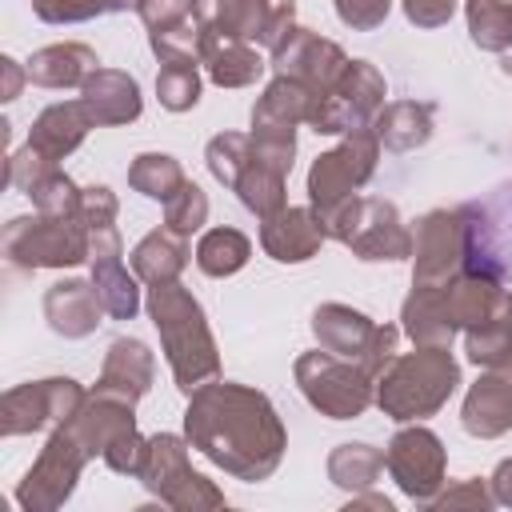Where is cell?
<instances>
[{
    "label": "cell",
    "mask_w": 512,
    "mask_h": 512,
    "mask_svg": "<svg viewBox=\"0 0 512 512\" xmlns=\"http://www.w3.org/2000/svg\"><path fill=\"white\" fill-rule=\"evenodd\" d=\"M128 8V0H32V12L48 24H76Z\"/></svg>",
    "instance_id": "cell-40"
},
{
    "label": "cell",
    "mask_w": 512,
    "mask_h": 512,
    "mask_svg": "<svg viewBox=\"0 0 512 512\" xmlns=\"http://www.w3.org/2000/svg\"><path fill=\"white\" fill-rule=\"evenodd\" d=\"M80 404H84V388L68 376L20 384V388L4 392V400H0V432L24 436V432H40V428H60L76 416Z\"/></svg>",
    "instance_id": "cell-11"
},
{
    "label": "cell",
    "mask_w": 512,
    "mask_h": 512,
    "mask_svg": "<svg viewBox=\"0 0 512 512\" xmlns=\"http://www.w3.org/2000/svg\"><path fill=\"white\" fill-rule=\"evenodd\" d=\"M156 96L168 112H188L200 100V76L192 60H160L156 76Z\"/></svg>",
    "instance_id": "cell-38"
},
{
    "label": "cell",
    "mask_w": 512,
    "mask_h": 512,
    "mask_svg": "<svg viewBox=\"0 0 512 512\" xmlns=\"http://www.w3.org/2000/svg\"><path fill=\"white\" fill-rule=\"evenodd\" d=\"M460 420L480 440L504 436L512 428V364L508 368H488V376H480L468 388Z\"/></svg>",
    "instance_id": "cell-17"
},
{
    "label": "cell",
    "mask_w": 512,
    "mask_h": 512,
    "mask_svg": "<svg viewBox=\"0 0 512 512\" xmlns=\"http://www.w3.org/2000/svg\"><path fill=\"white\" fill-rule=\"evenodd\" d=\"M136 12L152 32H164L192 16V0H136Z\"/></svg>",
    "instance_id": "cell-44"
},
{
    "label": "cell",
    "mask_w": 512,
    "mask_h": 512,
    "mask_svg": "<svg viewBox=\"0 0 512 512\" xmlns=\"http://www.w3.org/2000/svg\"><path fill=\"white\" fill-rule=\"evenodd\" d=\"M328 236L348 244L360 260H404L412 256V236L400 224L388 200H348L344 212L332 220Z\"/></svg>",
    "instance_id": "cell-10"
},
{
    "label": "cell",
    "mask_w": 512,
    "mask_h": 512,
    "mask_svg": "<svg viewBox=\"0 0 512 512\" xmlns=\"http://www.w3.org/2000/svg\"><path fill=\"white\" fill-rule=\"evenodd\" d=\"M252 160V136H240V132H220L208 140V168L220 184L236 188V180L244 176Z\"/></svg>",
    "instance_id": "cell-39"
},
{
    "label": "cell",
    "mask_w": 512,
    "mask_h": 512,
    "mask_svg": "<svg viewBox=\"0 0 512 512\" xmlns=\"http://www.w3.org/2000/svg\"><path fill=\"white\" fill-rule=\"evenodd\" d=\"M140 480L148 484V492H156L164 504H172L180 512L224 508V492H216L204 476H196L188 468V448L172 432H160V436L148 440V456H144Z\"/></svg>",
    "instance_id": "cell-8"
},
{
    "label": "cell",
    "mask_w": 512,
    "mask_h": 512,
    "mask_svg": "<svg viewBox=\"0 0 512 512\" xmlns=\"http://www.w3.org/2000/svg\"><path fill=\"white\" fill-rule=\"evenodd\" d=\"M100 312H104L100 292L88 280H60L44 292V320L52 324V332L68 340L88 336L100 324Z\"/></svg>",
    "instance_id": "cell-21"
},
{
    "label": "cell",
    "mask_w": 512,
    "mask_h": 512,
    "mask_svg": "<svg viewBox=\"0 0 512 512\" xmlns=\"http://www.w3.org/2000/svg\"><path fill=\"white\" fill-rule=\"evenodd\" d=\"M144 456H148V440H144L136 428H124V432L112 436V444L104 448V464H108L112 472H132V476H140Z\"/></svg>",
    "instance_id": "cell-42"
},
{
    "label": "cell",
    "mask_w": 512,
    "mask_h": 512,
    "mask_svg": "<svg viewBox=\"0 0 512 512\" xmlns=\"http://www.w3.org/2000/svg\"><path fill=\"white\" fill-rule=\"evenodd\" d=\"M148 312H152V324L160 332V344L168 352L180 392L192 396L204 380H212L220 372V356H216V340L208 332L204 308L196 304V296L184 284L168 280V284L148 288Z\"/></svg>",
    "instance_id": "cell-2"
},
{
    "label": "cell",
    "mask_w": 512,
    "mask_h": 512,
    "mask_svg": "<svg viewBox=\"0 0 512 512\" xmlns=\"http://www.w3.org/2000/svg\"><path fill=\"white\" fill-rule=\"evenodd\" d=\"M80 100L92 116L96 128L104 124H128L140 116V84L128 76V72H116V68H96L84 84H80Z\"/></svg>",
    "instance_id": "cell-20"
},
{
    "label": "cell",
    "mask_w": 512,
    "mask_h": 512,
    "mask_svg": "<svg viewBox=\"0 0 512 512\" xmlns=\"http://www.w3.org/2000/svg\"><path fill=\"white\" fill-rule=\"evenodd\" d=\"M412 284L416 288H440L448 280H456L464 272V220L460 208H436L428 216H420L416 232H412Z\"/></svg>",
    "instance_id": "cell-13"
},
{
    "label": "cell",
    "mask_w": 512,
    "mask_h": 512,
    "mask_svg": "<svg viewBox=\"0 0 512 512\" xmlns=\"http://www.w3.org/2000/svg\"><path fill=\"white\" fill-rule=\"evenodd\" d=\"M376 156H380V136L368 132V128H356L340 148L324 152L312 164V172H308V196H312V212L324 224V232L344 212V204L356 200V188L376 172Z\"/></svg>",
    "instance_id": "cell-5"
},
{
    "label": "cell",
    "mask_w": 512,
    "mask_h": 512,
    "mask_svg": "<svg viewBox=\"0 0 512 512\" xmlns=\"http://www.w3.org/2000/svg\"><path fill=\"white\" fill-rule=\"evenodd\" d=\"M376 404L392 420H424L432 416L460 384V364L452 360L448 348H428L420 344L408 356H396L384 376L376 380Z\"/></svg>",
    "instance_id": "cell-3"
},
{
    "label": "cell",
    "mask_w": 512,
    "mask_h": 512,
    "mask_svg": "<svg viewBox=\"0 0 512 512\" xmlns=\"http://www.w3.org/2000/svg\"><path fill=\"white\" fill-rule=\"evenodd\" d=\"M204 68L220 88H244L260 76L264 60L256 56V48H248V40H224L208 32L204 44Z\"/></svg>",
    "instance_id": "cell-30"
},
{
    "label": "cell",
    "mask_w": 512,
    "mask_h": 512,
    "mask_svg": "<svg viewBox=\"0 0 512 512\" xmlns=\"http://www.w3.org/2000/svg\"><path fill=\"white\" fill-rule=\"evenodd\" d=\"M464 272L504 280L512 272V184L496 188L488 200L464 204Z\"/></svg>",
    "instance_id": "cell-7"
},
{
    "label": "cell",
    "mask_w": 512,
    "mask_h": 512,
    "mask_svg": "<svg viewBox=\"0 0 512 512\" xmlns=\"http://www.w3.org/2000/svg\"><path fill=\"white\" fill-rule=\"evenodd\" d=\"M384 464L412 500H436L444 484V448L428 428H404L392 436Z\"/></svg>",
    "instance_id": "cell-15"
},
{
    "label": "cell",
    "mask_w": 512,
    "mask_h": 512,
    "mask_svg": "<svg viewBox=\"0 0 512 512\" xmlns=\"http://www.w3.org/2000/svg\"><path fill=\"white\" fill-rule=\"evenodd\" d=\"M500 68L512 76V48H508V52H500Z\"/></svg>",
    "instance_id": "cell-50"
},
{
    "label": "cell",
    "mask_w": 512,
    "mask_h": 512,
    "mask_svg": "<svg viewBox=\"0 0 512 512\" xmlns=\"http://www.w3.org/2000/svg\"><path fill=\"white\" fill-rule=\"evenodd\" d=\"M272 68L276 76H288V80H300L308 92H312V104L340 80V72L348 68V56L340 52V44L308 32V28H292L288 40L272 52Z\"/></svg>",
    "instance_id": "cell-14"
},
{
    "label": "cell",
    "mask_w": 512,
    "mask_h": 512,
    "mask_svg": "<svg viewBox=\"0 0 512 512\" xmlns=\"http://www.w3.org/2000/svg\"><path fill=\"white\" fill-rule=\"evenodd\" d=\"M468 360L484 368H508L512 364V296L472 332H464Z\"/></svg>",
    "instance_id": "cell-32"
},
{
    "label": "cell",
    "mask_w": 512,
    "mask_h": 512,
    "mask_svg": "<svg viewBox=\"0 0 512 512\" xmlns=\"http://www.w3.org/2000/svg\"><path fill=\"white\" fill-rule=\"evenodd\" d=\"M296 384L308 396V404L332 420H352L376 400V388H372L376 380L356 360L332 356L328 348L304 352L296 360Z\"/></svg>",
    "instance_id": "cell-6"
},
{
    "label": "cell",
    "mask_w": 512,
    "mask_h": 512,
    "mask_svg": "<svg viewBox=\"0 0 512 512\" xmlns=\"http://www.w3.org/2000/svg\"><path fill=\"white\" fill-rule=\"evenodd\" d=\"M236 196L244 200L248 212H256L260 220H268V216H276L284 208V172L248 160L244 176L236 180Z\"/></svg>",
    "instance_id": "cell-36"
},
{
    "label": "cell",
    "mask_w": 512,
    "mask_h": 512,
    "mask_svg": "<svg viewBox=\"0 0 512 512\" xmlns=\"http://www.w3.org/2000/svg\"><path fill=\"white\" fill-rule=\"evenodd\" d=\"M0 64H4V92H0V100H16V96H20V84H24V76H28V68H20L12 56H4Z\"/></svg>",
    "instance_id": "cell-48"
},
{
    "label": "cell",
    "mask_w": 512,
    "mask_h": 512,
    "mask_svg": "<svg viewBox=\"0 0 512 512\" xmlns=\"http://www.w3.org/2000/svg\"><path fill=\"white\" fill-rule=\"evenodd\" d=\"M492 496H496L500 504H512V460H504V464L496 468V476H492Z\"/></svg>",
    "instance_id": "cell-49"
},
{
    "label": "cell",
    "mask_w": 512,
    "mask_h": 512,
    "mask_svg": "<svg viewBox=\"0 0 512 512\" xmlns=\"http://www.w3.org/2000/svg\"><path fill=\"white\" fill-rule=\"evenodd\" d=\"M392 0H336V16L348 24V28H376L384 24Z\"/></svg>",
    "instance_id": "cell-45"
},
{
    "label": "cell",
    "mask_w": 512,
    "mask_h": 512,
    "mask_svg": "<svg viewBox=\"0 0 512 512\" xmlns=\"http://www.w3.org/2000/svg\"><path fill=\"white\" fill-rule=\"evenodd\" d=\"M188 444L236 480H268L284 456V424L272 400L244 384H200L184 412Z\"/></svg>",
    "instance_id": "cell-1"
},
{
    "label": "cell",
    "mask_w": 512,
    "mask_h": 512,
    "mask_svg": "<svg viewBox=\"0 0 512 512\" xmlns=\"http://www.w3.org/2000/svg\"><path fill=\"white\" fill-rule=\"evenodd\" d=\"M312 332H316L320 348H328L332 356L356 360V364L368 356V348L376 340V324L348 304H320L312 312Z\"/></svg>",
    "instance_id": "cell-22"
},
{
    "label": "cell",
    "mask_w": 512,
    "mask_h": 512,
    "mask_svg": "<svg viewBox=\"0 0 512 512\" xmlns=\"http://www.w3.org/2000/svg\"><path fill=\"white\" fill-rule=\"evenodd\" d=\"M404 12H408V20L420 24V28H440V24L452 20L456 0H404Z\"/></svg>",
    "instance_id": "cell-46"
},
{
    "label": "cell",
    "mask_w": 512,
    "mask_h": 512,
    "mask_svg": "<svg viewBox=\"0 0 512 512\" xmlns=\"http://www.w3.org/2000/svg\"><path fill=\"white\" fill-rule=\"evenodd\" d=\"M308 116H312V92L288 76H276L252 108V124H272V128H296Z\"/></svg>",
    "instance_id": "cell-31"
},
{
    "label": "cell",
    "mask_w": 512,
    "mask_h": 512,
    "mask_svg": "<svg viewBox=\"0 0 512 512\" xmlns=\"http://www.w3.org/2000/svg\"><path fill=\"white\" fill-rule=\"evenodd\" d=\"M96 68V52L88 44H52L28 60V80L40 88H76Z\"/></svg>",
    "instance_id": "cell-25"
},
{
    "label": "cell",
    "mask_w": 512,
    "mask_h": 512,
    "mask_svg": "<svg viewBox=\"0 0 512 512\" xmlns=\"http://www.w3.org/2000/svg\"><path fill=\"white\" fill-rule=\"evenodd\" d=\"M92 116L84 108V100H68V104H52L36 116L32 132H28V148H36L44 160H64L68 152L80 148V140L88 136Z\"/></svg>",
    "instance_id": "cell-23"
},
{
    "label": "cell",
    "mask_w": 512,
    "mask_h": 512,
    "mask_svg": "<svg viewBox=\"0 0 512 512\" xmlns=\"http://www.w3.org/2000/svg\"><path fill=\"white\" fill-rule=\"evenodd\" d=\"M132 404L136 400H128V396H116V392L96 388V392L84 396V404L76 408V416L68 420V428L88 448V456H104V448L112 444V436H120L124 428H136Z\"/></svg>",
    "instance_id": "cell-18"
},
{
    "label": "cell",
    "mask_w": 512,
    "mask_h": 512,
    "mask_svg": "<svg viewBox=\"0 0 512 512\" xmlns=\"http://www.w3.org/2000/svg\"><path fill=\"white\" fill-rule=\"evenodd\" d=\"M324 224L316 220L312 208H280L276 216L264 220L260 228V244L272 260L280 264H300L308 256H316V248L324 244Z\"/></svg>",
    "instance_id": "cell-19"
},
{
    "label": "cell",
    "mask_w": 512,
    "mask_h": 512,
    "mask_svg": "<svg viewBox=\"0 0 512 512\" xmlns=\"http://www.w3.org/2000/svg\"><path fill=\"white\" fill-rule=\"evenodd\" d=\"M92 232V284L100 292V304L112 320H132L136 308H140V296H136V280L128 276V268L120 264V236H116V224H100V228H88Z\"/></svg>",
    "instance_id": "cell-16"
},
{
    "label": "cell",
    "mask_w": 512,
    "mask_h": 512,
    "mask_svg": "<svg viewBox=\"0 0 512 512\" xmlns=\"http://www.w3.org/2000/svg\"><path fill=\"white\" fill-rule=\"evenodd\" d=\"M260 4L264 0H192V16L212 36L260 40Z\"/></svg>",
    "instance_id": "cell-29"
},
{
    "label": "cell",
    "mask_w": 512,
    "mask_h": 512,
    "mask_svg": "<svg viewBox=\"0 0 512 512\" xmlns=\"http://www.w3.org/2000/svg\"><path fill=\"white\" fill-rule=\"evenodd\" d=\"M248 256H252V244L236 228H212L196 244V264L208 276H232V272H240L248 264Z\"/></svg>",
    "instance_id": "cell-33"
},
{
    "label": "cell",
    "mask_w": 512,
    "mask_h": 512,
    "mask_svg": "<svg viewBox=\"0 0 512 512\" xmlns=\"http://www.w3.org/2000/svg\"><path fill=\"white\" fill-rule=\"evenodd\" d=\"M468 32L488 52L512 48V0H468Z\"/></svg>",
    "instance_id": "cell-35"
},
{
    "label": "cell",
    "mask_w": 512,
    "mask_h": 512,
    "mask_svg": "<svg viewBox=\"0 0 512 512\" xmlns=\"http://www.w3.org/2000/svg\"><path fill=\"white\" fill-rule=\"evenodd\" d=\"M208 220V196L188 180L172 200H164V224L180 236H192Z\"/></svg>",
    "instance_id": "cell-41"
},
{
    "label": "cell",
    "mask_w": 512,
    "mask_h": 512,
    "mask_svg": "<svg viewBox=\"0 0 512 512\" xmlns=\"http://www.w3.org/2000/svg\"><path fill=\"white\" fill-rule=\"evenodd\" d=\"M292 16H296V0H264L260 4V40L264 48H280L292 32Z\"/></svg>",
    "instance_id": "cell-43"
},
{
    "label": "cell",
    "mask_w": 512,
    "mask_h": 512,
    "mask_svg": "<svg viewBox=\"0 0 512 512\" xmlns=\"http://www.w3.org/2000/svg\"><path fill=\"white\" fill-rule=\"evenodd\" d=\"M4 256L20 268H72L92 256V232L76 216L36 212L16 216L4 228Z\"/></svg>",
    "instance_id": "cell-4"
},
{
    "label": "cell",
    "mask_w": 512,
    "mask_h": 512,
    "mask_svg": "<svg viewBox=\"0 0 512 512\" xmlns=\"http://www.w3.org/2000/svg\"><path fill=\"white\" fill-rule=\"evenodd\" d=\"M384 468V452H376L372 444H340L328 456V476L340 488H368Z\"/></svg>",
    "instance_id": "cell-37"
},
{
    "label": "cell",
    "mask_w": 512,
    "mask_h": 512,
    "mask_svg": "<svg viewBox=\"0 0 512 512\" xmlns=\"http://www.w3.org/2000/svg\"><path fill=\"white\" fill-rule=\"evenodd\" d=\"M492 500H496V496H488L480 480H464L460 488H448L444 496H436V508H448V504H476V508H488Z\"/></svg>",
    "instance_id": "cell-47"
},
{
    "label": "cell",
    "mask_w": 512,
    "mask_h": 512,
    "mask_svg": "<svg viewBox=\"0 0 512 512\" xmlns=\"http://www.w3.org/2000/svg\"><path fill=\"white\" fill-rule=\"evenodd\" d=\"M380 104H384V76L368 60H348L340 80L312 104L308 124L328 136L356 132V128H368V120L380 112Z\"/></svg>",
    "instance_id": "cell-9"
},
{
    "label": "cell",
    "mask_w": 512,
    "mask_h": 512,
    "mask_svg": "<svg viewBox=\"0 0 512 512\" xmlns=\"http://www.w3.org/2000/svg\"><path fill=\"white\" fill-rule=\"evenodd\" d=\"M84 460H88V448L72 436L68 424H60V428L52 432V440L44 444V452L36 456V464L28 468V476L20 480L16 500H20L28 512H52V508H60V504L72 496Z\"/></svg>",
    "instance_id": "cell-12"
},
{
    "label": "cell",
    "mask_w": 512,
    "mask_h": 512,
    "mask_svg": "<svg viewBox=\"0 0 512 512\" xmlns=\"http://www.w3.org/2000/svg\"><path fill=\"white\" fill-rule=\"evenodd\" d=\"M404 332L416 340V344H428V348H448L452 336H456V324L448 316V300H444V284L440 288H416L412 284V296L404 300Z\"/></svg>",
    "instance_id": "cell-26"
},
{
    "label": "cell",
    "mask_w": 512,
    "mask_h": 512,
    "mask_svg": "<svg viewBox=\"0 0 512 512\" xmlns=\"http://www.w3.org/2000/svg\"><path fill=\"white\" fill-rule=\"evenodd\" d=\"M152 352L140 344V340H112L108 344V356H104V372H100V384L104 392H116V396H128V400H140L148 388H152Z\"/></svg>",
    "instance_id": "cell-24"
},
{
    "label": "cell",
    "mask_w": 512,
    "mask_h": 512,
    "mask_svg": "<svg viewBox=\"0 0 512 512\" xmlns=\"http://www.w3.org/2000/svg\"><path fill=\"white\" fill-rule=\"evenodd\" d=\"M376 136L392 152H412V148L428 144V136H432V104L400 100V104L380 108L376 112Z\"/></svg>",
    "instance_id": "cell-28"
},
{
    "label": "cell",
    "mask_w": 512,
    "mask_h": 512,
    "mask_svg": "<svg viewBox=\"0 0 512 512\" xmlns=\"http://www.w3.org/2000/svg\"><path fill=\"white\" fill-rule=\"evenodd\" d=\"M188 264V244L180 232H172L168 224L148 232L136 252H132V272L144 280V284H168L180 276V268Z\"/></svg>",
    "instance_id": "cell-27"
},
{
    "label": "cell",
    "mask_w": 512,
    "mask_h": 512,
    "mask_svg": "<svg viewBox=\"0 0 512 512\" xmlns=\"http://www.w3.org/2000/svg\"><path fill=\"white\" fill-rule=\"evenodd\" d=\"M128 184H132L136 192L152 196V200H172V196L188 184V176H184V168H180L172 156H164V152H144V156L132 160Z\"/></svg>",
    "instance_id": "cell-34"
}]
</instances>
